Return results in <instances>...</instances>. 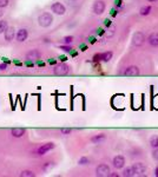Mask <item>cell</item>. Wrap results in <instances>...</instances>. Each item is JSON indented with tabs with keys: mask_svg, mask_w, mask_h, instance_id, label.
<instances>
[{
	"mask_svg": "<svg viewBox=\"0 0 158 177\" xmlns=\"http://www.w3.org/2000/svg\"><path fill=\"white\" fill-rule=\"evenodd\" d=\"M52 23H53V17H52V14L51 13H49V12H44L43 14H40L39 15V18H38V24H39V26H41V27H50L51 25H52Z\"/></svg>",
	"mask_w": 158,
	"mask_h": 177,
	"instance_id": "obj_1",
	"label": "cell"
},
{
	"mask_svg": "<svg viewBox=\"0 0 158 177\" xmlns=\"http://www.w3.org/2000/svg\"><path fill=\"white\" fill-rule=\"evenodd\" d=\"M71 72V67L67 65V64H59L57 65L54 69H53V73L58 77H62V76H67L68 73Z\"/></svg>",
	"mask_w": 158,
	"mask_h": 177,
	"instance_id": "obj_2",
	"label": "cell"
},
{
	"mask_svg": "<svg viewBox=\"0 0 158 177\" xmlns=\"http://www.w3.org/2000/svg\"><path fill=\"white\" fill-rule=\"evenodd\" d=\"M111 174V170H110V167L105 163H101L99 164L97 168H96V176L98 177H107L110 176Z\"/></svg>",
	"mask_w": 158,
	"mask_h": 177,
	"instance_id": "obj_3",
	"label": "cell"
},
{
	"mask_svg": "<svg viewBox=\"0 0 158 177\" xmlns=\"http://www.w3.org/2000/svg\"><path fill=\"white\" fill-rule=\"evenodd\" d=\"M145 35H144V33L143 32H136L134 34H133V37H132V45L134 46V47H140V46H143V44L145 43Z\"/></svg>",
	"mask_w": 158,
	"mask_h": 177,
	"instance_id": "obj_4",
	"label": "cell"
},
{
	"mask_svg": "<svg viewBox=\"0 0 158 177\" xmlns=\"http://www.w3.org/2000/svg\"><path fill=\"white\" fill-rule=\"evenodd\" d=\"M56 147V144L53 143V142H49V143H45V144H43L41 147H39L37 149V155H39V156H44L45 153H47L49 151H51V150H53Z\"/></svg>",
	"mask_w": 158,
	"mask_h": 177,
	"instance_id": "obj_5",
	"label": "cell"
},
{
	"mask_svg": "<svg viewBox=\"0 0 158 177\" xmlns=\"http://www.w3.org/2000/svg\"><path fill=\"white\" fill-rule=\"evenodd\" d=\"M51 11H52L53 13L58 14V15H64L65 12H66V8H65V6H64L62 2L56 1V2L52 4V6H51Z\"/></svg>",
	"mask_w": 158,
	"mask_h": 177,
	"instance_id": "obj_6",
	"label": "cell"
},
{
	"mask_svg": "<svg viewBox=\"0 0 158 177\" xmlns=\"http://www.w3.org/2000/svg\"><path fill=\"white\" fill-rule=\"evenodd\" d=\"M105 7H106V5H105V2L103 0H97L95 4H93V7H92L93 13L97 14V15L103 14L105 12Z\"/></svg>",
	"mask_w": 158,
	"mask_h": 177,
	"instance_id": "obj_7",
	"label": "cell"
},
{
	"mask_svg": "<svg viewBox=\"0 0 158 177\" xmlns=\"http://www.w3.org/2000/svg\"><path fill=\"white\" fill-rule=\"evenodd\" d=\"M132 169H133V173H134V176H144L145 175V171H146V168L143 163L140 162H137L132 165Z\"/></svg>",
	"mask_w": 158,
	"mask_h": 177,
	"instance_id": "obj_8",
	"label": "cell"
},
{
	"mask_svg": "<svg viewBox=\"0 0 158 177\" xmlns=\"http://www.w3.org/2000/svg\"><path fill=\"white\" fill-rule=\"evenodd\" d=\"M112 164H113V167H115L116 169H122V168H124V165H125V158H124V156H122V155L115 156V158L112 159Z\"/></svg>",
	"mask_w": 158,
	"mask_h": 177,
	"instance_id": "obj_9",
	"label": "cell"
},
{
	"mask_svg": "<svg viewBox=\"0 0 158 177\" xmlns=\"http://www.w3.org/2000/svg\"><path fill=\"white\" fill-rule=\"evenodd\" d=\"M125 77H137L139 76V69L137 66H129L124 71Z\"/></svg>",
	"mask_w": 158,
	"mask_h": 177,
	"instance_id": "obj_10",
	"label": "cell"
},
{
	"mask_svg": "<svg viewBox=\"0 0 158 177\" xmlns=\"http://www.w3.org/2000/svg\"><path fill=\"white\" fill-rule=\"evenodd\" d=\"M27 37H29V32H27V29H18V32H17V35H15V38H17V41H18V43H24V41L27 39Z\"/></svg>",
	"mask_w": 158,
	"mask_h": 177,
	"instance_id": "obj_11",
	"label": "cell"
},
{
	"mask_svg": "<svg viewBox=\"0 0 158 177\" xmlns=\"http://www.w3.org/2000/svg\"><path fill=\"white\" fill-rule=\"evenodd\" d=\"M4 35H5V39H6L7 41H12V40L14 39V37L17 35V34H15V29H14L13 26L7 27L6 31L4 32Z\"/></svg>",
	"mask_w": 158,
	"mask_h": 177,
	"instance_id": "obj_12",
	"label": "cell"
},
{
	"mask_svg": "<svg viewBox=\"0 0 158 177\" xmlns=\"http://www.w3.org/2000/svg\"><path fill=\"white\" fill-rule=\"evenodd\" d=\"M148 43L152 46V47H157L158 46V32H154L148 37Z\"/></svg>",
	"mask_w": 158,
	"mask_h": 177,
	"instance_id": "obj_13",
	"label": "cell"
},
{
	"mask_svg": "<svg viewBox=\"0 0 158 177\" xmlns=\"http://www.w3.org/2000/svg\"><path fill=\"white\" fill-rule=\"evenodd\" d=\"M25 132H26V130H25L24 128H14V129H12V131H11L12 136L15 137V138L23 137V136L25 135Z\"/></svg>",
	"mask_w": 158,
	"mask_h": 177,
	"instance_id": "obj_14",
	"label": "cell"
},
{
	"mask_svg": "<svg viewBox=\"0 0 158 177\" xmlns=\"http://www.w3.org/2000/svg\"><path fill=\"white\" fill-rule=\"evenodd\" d=\"M105 139H106V136L104 133H98V135H95L93 137H91V142L93 144H101Z\"/></svg>",
	"mask_w": 158,
	"mask_h": 177,
	"instance_id": "obj_15",
	"label": "cell"
},
{
	"mask_svg": "<svg viewBox=\"0 0 158 177\" xmlns=\"http://www.w3.org/2000/svg\"><path fill=\"white\" fill-rule=\"evenodd\" d=\"M40 57V52L38 50H31L30 52L26 53V59L29 60H35Z\"/></svg>",
	"mask_w": 158,
	"mask_h": 177,
	"instance_id": "obj_16",
	"label": "cell"
},
{
	"mask_svg": "<svg viewBox=\"0 0 158 177\" xmlns=\"http://www.w3.org/2000/svg\"><path fill=\"white\" fill-rule=\"evenodd\" d=\"M54 167H56V163L54 162H46V163H44V165H43L41 169H43L44 173H47V171L52 170Z\"/></svg>",
	"mask_w": 158,
	"mask_h": 177,
	"instance_id": "obj_17",
	"label": "cell"
},
{
	"mask_svg": "<svg viewBox=\"0 0 158 177\" xmlns=\"http://www.w3.org/2000/svg\"><path fill=\"white\" fill-rule=\"evenodd\" d=\"M122 176H124V177H132V176H134V173H133L132 165H131V167H127V168H125V169L123 170V174H122Z\"/></svg>",
	"mask_w": 158,
	"mask_h": 177,
	"instance_id": "obj_18",
	"label": "cell"
},
{
	"mask_svg": "<svg viewBox=\"0 0 158 177\" xmlns=\"http://www.w3.org/2000/svg\"><path fill=\"white\" fill-rule=\"evenodd\" d=\"M150 145L152 149L158 148V135H152L150 137Z\"/></svg>",
	"mask_w": 158,
	"mask_h": 177,
	"instance_id": "obj_19",
	"label": "cell"
},
{
	"mask_svg": "<svg viewBox=\"0 0 158 177\" xmlns=\"http://www.w3.org/2000/svg\"><path fill=\"white\" fill-rule=\"evenodd\" d=\"M99 58L101 59L103 61H110V59L112 58V52H104V53H101L100 56H99Z\"/></svg>",
	"mask_w": 158,
	"mask_h": 177,
	"instance_id": "obj_20",
	"label": "cell"
},
{
	"mask_svg": "<svg viewBox=\"0 0 158 177\" xmlns=\"http://www.w3.org/2000/svg\"><path fill=\"white\" fill-rule=\"evenodd\" d=\"M150 12H151V6H143L139 11L140 15H148V14H150Z\"/></svg>",
	"mask_w": 158,
	"mask_h": 177,
	"instance_id": "obj_21",
	"label": "cell"
},
{
	"mask_svg": "<svg viewBox=\"0 0 158 177\" xmlns=\"http://www.w3.org/2000/svg\"><path fill=\"white\" fill-rule=\"evenodd\" d=\"M20 177H34L35 174L32 171V170H23L20 174H19Z\"/></svg>",
	"mask_w": 158,
	"mask_h": 177,
	"instance_id": "obj_22",
	"label": "cell"
},
{
	"mask_svg": "<svg viewBox=\"0 0 158 177\" xmlns=\"http://www.w3.org/2000/svg\"><path fill=\"white\" fill-rule=\"evenodd\" d=\"M7 27H8L7 21H6L5 19H1V20H0V34H1V33H4V32L6 31Z\"/></svg>",
	"mask_w": 158,
	"mask_h": 177,
	"instance_id": "obj_23",
	"label": "cell"
},
{
	"mask_svg": "<svg viewBox=\"0 0 158 177\" xmlns=\"http://www.w3.org/2000/svg\"><path fill=\"white\" fill-rule=\"evenodd\" d=\"M90 158L89 157H82V158H79V161H78V164L79 165H86V164H90Z\"/></svg>",
	"mask_w": 158,
	"mask_h": 177,
	"instance_id": "obj_24",
	"label": "cell"
},
{
	"mask_svg": "<svg viewBox=\"0 0 158 177\" xmlns=\"http://www.w3.org/2000/svg\"><path fill=\"white\" fill-rule=\"evenodd\" d=\"M64 44H72L73 43V37L72 35H70V37H65L63 39Z\"/></svg>",
	"mask_w": 158,
	"mask_h": 177,
	"instance_id": "obj_25",
	"label": "cell"
},
{
	"mask_svg": "<svg viewBox=\"0 0 158 177\" xmlns=\"http://www.w3.org/2000/svg\"><path fill=\"white\" fill-rule=\"evenodd\" d=\"M60 132H62L63 135H70V133L72 132V129H70V128H63V129L60 130Z\"/></svg>",
	"mask_w": 158,
	"mask_h": 177,
	"instance_id": "obj_26",
	"label": "cell"
},
{
	"mask_svg": "<svg viewBox=\"0 0 158 177\" xmlns=\"http://www.w3.org/2000/svg\"><path fill=\"white\" fill-rule=\"evenodd\" d=\"M10 0H0V8H5L8 6Z\"/></svg>",
	"mask_w": 158,
	"mask_h": 177,
	"instance_id": "obj_27",
	"label": "cell"
},
{
	"mask_svg": "<svg viewBox=\"0 0 158 177\" xmlns=\"http://www.w3.org/2000/svg\"><path fill=\"white\" fill-rule=\"evenodd\" d=\"M152 157L158 162V148L154 149V151H152Z\"/></svg>",
	"mask_w": 158,
	"mask_h": 177,
	"instance_id": "obj_28",
	"label": "cell"
},
{
	"mask_svg": "<svg viewBox=\"0 0 158 177\" xmlns=\"http://www.w3.org/2000/svg\"><path fill=\"white\" fill-rule=\"evenodd\" d=\"M7 69V65L6 64H0V70L2 71V70H6Z\"/></svg>",
	"mask_w": 158,
	"mask_h": 177,
	"instance_id": "obj_29",
	"label": "cell"
},
{
	"mask_svg": "<svg viewBox=\"0 0 158 177\" xmlns=\"http://www.w3.org/2000/svg\"><path fill=\"white\" fill-rule=\"evenodd\" d=\"M110 177H119V174H116V173H111Z\"/></svg>",
	"mask_w": 158,
	"mask_h": 177,
	"instance_id": "obj_30",
	"label": "cell"
},
{
	"mask_svg": "<svg viewBox=\"0 0 158 177\" xmlns=\"http://www.w3.org/2000/svg\"><path fill=\"white\" fill-rule=\"evenodd\" d=\"M62 49L65 50L66 52H70V51H71V47H65V46H62Z\"/></svg>",
	"mask_w": 158,
	"mask_h": 177,
	"instance_id": "obj_31",
	"label": "cell"
},
{
	"mask_svg": "<svg viewBox=\"0 0 158 177\" xmlns=\"http://www.w3.org/2000/svg\"><path fill=\"white\" fill-rule=\"evenodd\" d=\"M155 176H157V177H158V167L156 168V170H155Z\"/></svg>",
	"mask_w": 158,
	"mask_h": 177,
	"instance_id": "obj_32",
	"label": "cell"
},
{
	"mask_svg": "<svg viewBox=\"0 0 158 177\" xmlns=\"http://www.w3.org/2000/svg\"><path fill=\"white\" fill-rule=\"evenodd\" d=\"M2 14H4V12H2V11H1V10H0V18H1V17H2Z\"/></svg>",
	"mask_w": 158,
	"mask_h": 177,
	"instance_id": "obj_33",
	"label": "cell"
},
{
	"mask_svg": "<svg viewBox=\"0 0 158 177\" xmlns=\"http://www.w3.org/2000/svg\"><path fill=\"white\" fill-rule=\"evenodd\" d=\"M148 1H150V2H155V1H157V0H148Z\"/></svg>",
	"mask_w": 158,
	"mask_h": 177,
	"instance_id": "obj_34",
	"label": "cell"
},
{
	"mask_svg": "<svg viewBox=\"0 0 158 177\" xmlns=\"http://www.w3.org/2000/svg\"><path fill=\"white\" fill-rule=\"evenodd\" d=\"M71 1H78V0H71Z\"/></svg>",
	"mask_w": 158,
	"mask_h": 177,
	"instance_id": "obj_35",
	"label": "cell"
}]
</instances>
